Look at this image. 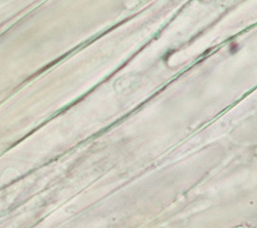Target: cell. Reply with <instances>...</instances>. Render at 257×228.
<instances>
[]
</instances>
